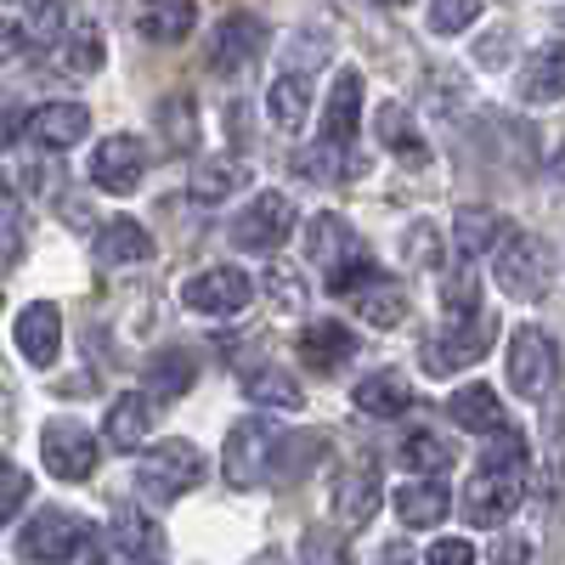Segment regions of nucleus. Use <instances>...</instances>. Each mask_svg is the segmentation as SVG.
Returning a JSON list of instances; mask_svg holds the SVG:
<instances>
[{
  "instance_id": "nucleus-27",
  "label": "nucleus",
  "mask_w": 565,
  "mask_h": 565,
  "mask_svg": "<svg viewBox=\"0 0 565 565\" xmlns=\"http://www.w3.org/2000/svg\"><path fill=\"white\" fill-rule=\"evenodd\" d=\"M452 418L463 424L469 436H498L503 430V402H498V391L492 385H463V391H452Z\"/></svg>"
},
{
  "instance_id": "nucleus-18",
  "label": "nucleus",
  "mask_w": 565,
  "mask_h": 565,
  "mask_svg": "<svg viewBox=\"0 0 565 565\" xmlns=\"http://www.w3.org/2000/svg\"><path fill=\"white\" fill-rule=\"evenodd\" d=\"M356 356V334L345 322H311V328H300V362L306 367H317V373H340L345 362Z\"/></svg>"
},
{
  "instance_id": "nucleus-19",
  "label": "nucleus",
  "mask_w": 565,
  "mask_h": 565,
  "mask_svg": "<svg viewBox=\"0 0 565 565\" xmlns=\"http://www.w3.org/2000/svg\"><path fill=\"white\" fill-rule=\"evenodd\" d=\"M380 509V463H351L334 487V514L340 526H367Z\"/></svg>"
},
{
  "instance_id": "nucleus-51",
  "label": "nucleus",
  "mask_w": 565,
  "mask_h": 565,
  "mask_svg": "<svg viewBox=\"0 0 565 565\" xmlns=\"http://www.w3.org/2000/svg\"><path fill=\"white\" fill-rule=\"evenodd\" d=\"M385 7H407V0H385Z\"/></svg>"
},
{
  "instance_id": "nucleus-9",
  "label": "nucleus",
  "mask_w": 565,
  "mask_h": 565,
  "mask_svg": "<svg viewBox=\"0 0 565 565\" xmlns=\"http://www.w3.org/2000/svg\"><path fill=\"white\" fill-rule=\"evenodd\" d=\"M40 458L57 481H90V469H97V436L74 418H52L40 430Z\"/></svg>"
},
{
  "instance_id": "nucleus-42",
  "label": "nucleus",
  "mask_w": 565,
  "mask_h": 565,
  "mask_svg": "<svg viewBox=\"0 0 565 565\" xmlns=\"http://www.w3.org/2000/svg\"><path fill=\"white\" fill-rule=\"evenodd\" d=\"M430 90H436V114H452L458 103H469V85H463V74L458 79H447V74H430Z\"/></svg>"
},
{
  "instance_id": "nucleus-30",
  "label": "nucleus",
  "mask_w": 565,
  "mask_h": 565,
  "mask_svg": "<svg viewBox=\"0 0 565 565\" xmlns=\"http://www.w3.org/2000/svg\"><path fill=\"white\" fill-rule=\"evenodd\" d=\"M108 543L125 554V559H159V548H164V537H159V526L148 521L141 509H119L114 514V526H108Z\"/></svg>"
},
{
  "instance_id": "nucleus-22",
  "label": "nucleus",
  "mask_w": 565,
  "mask_h": 565,
  "mask_svg": "<svg viewBox=\"0 0 565 565\" xmlns=\"http://www.w3.org/2000/svg\"><path fill=\"white\" fill-rule=\"evenodd\" d=\"M367 418H402L407 407H413V385H407V373H396V367H380V373H367V380L356 385V396H351Z\"/></svg>"
},
{
  "instance_id": "nucleus-13",
  "label": "nucleus",
  "mask_w": 565,
  "mask_h": 565,
  "mask_svg": "<svg viewBox=\"0 0 565 565\" xmlns=\"http://www.w3.org/2000/svg\"><path fill=\"white\" fill-rule=\"evenodd\" d=\"M367 249H362V238L351 232V221L345 215H311L306 221V260L311 266H322V277L328 271H340V266H351V260H362Z\"/></svg>"
},
{
  "instance_id": "nucleus-39",
  "label": "nucleus",
  "mask_w": 565,
  "mask_h": 565,
  "mask_svg": "<svg viewBox=\"0 0 565 565\" xmlns=\"http://www.w3.org/2000/svg\"><path fill=\"white\" fill-rule=\"evenodd\" d=\"M481 18V0H430V29L436 34H463Z\"/></svg>"
},
{
  "instance_id": "nucleus-36",
  "label": "nucleus",
  "mask_w": 565,
  "mask_h": 565,
  "mask_svg": "<svg viewBox=\"0 0 565 565\" xmlns=\"http://www.w3.org/2000/svg\"><path fill=\"white\" fill-rule=\"evenodd\" d=\"M441 311H447V322H463V317H481V282H476V271H469V260L441 282Z\"/></svg>"
},
{
  "instance_id": "nucleus-25",
  "label": "nucleus",
  "mask_w": 565,
  "mask_h": 565,
  "mask_svg": "<svg viewBox=\"0 0 565 565\" xmlns=\"http://www.w3.org/2000/svg\"><path fill=\"white\" fill-rule=\"evenodd\" d=\"M447 509H452V492H447L436 476L407 481V487L396 492V514H402V526H441V521H447Z\"/></svg>"
},
{
  "instance_id": "nucleus-35",
  "label": "nucleus",
  "mask_w": 565,
  "mask_h": 565,
  "mask_svg": "<svg viewBox=\"0 0 565 565\" xmlns=\"http://www.w3.org/2000/svg\"><path fill=\"white\" fill-rule=\"evenodd\" d=\"M413 476H441V469H452V447L441 441V436H430V430H413V436H402V452H396Z\"/></svg>"
},
{
  "instance_id": "nucleus-26",
  "label": "nucleus",
  "mask_w": 565,
  "mask_h": 565,
  "mask_svg": "<svg viewBox=\"0 0 565 565\" xmlns=\"http://www.w3.org/2000/svg\"><path fill=\"white\" fill-rule=\"evenodd\" d=\"M521 97L526 103H559L565 97V40H548L543 52H532L521 74Z\"/></svg>"
},
{
  "instance_id": "nucleus-38",
  "label": "nucleus",
  "mask_w": 565,
  "mask_h": 565,
  "mask_svg": "<svg viewBox=\"0 0 565 565\" xmlns=\"http://www.w3.org/2000/svg\"><path fill=\"white\" fill-rule=\"evenodd\" d=\"M402 260H407V266H436V260H441V232H436L430 221H413V226L402 232Z\"/></svg>"
},
{
  "instance_id": "nucleus-21",
  "label": "nucleus",
  "mask_w": 565,
  "mask_h": 565,
  "mask_svg": "<svg viewBox=\"0 0 565 565\" xmlns=\"http://www.w3.org/2000/svg\"><path fill=\"white\" fill-rule=\"evenodd\" d=\"M148 430H153V402L141 396V391H125V396H114V407H108V424H103L108 447H114V452H136L141 441H148Z\"/></svg>"
},
{
  "instance_id": "nucleus-34",
  "label": "nucleus",
  "mask_w": 565,
  "mask_h": 565,
  "mask_svg": "<svg viewBox=\"0 0 565 565\" xmlns=\"http://www.w3.org/2000/svg\"><path fill=\"white\" fill-rule=\"evenodd\" d=\"M498 238H503V221L492 215V210H481V204H469V210H458V255L463 260H476V255H487V249H498Z\"/></svg>"
},
{
  "instance_id": "nucleus-41",
  "label": "nucleus",
  "mask_w": 565,
  "mask_h": 565,
  "mask_svg": "<svg viewBox=\"0 0 565 565\" xmlns=\"http://www.w3.org/2000/svg\"><path fill=\"white\" fill-rule=\"evenodd\" d=\"M23 503H29V476H23V463L0 458V526H7Z\"/></svg>"
},
{
  "instance_id": "nucleus-28",
  "label": "nucleus",
  "mask_w": 565,
  "mask_h": 565,
  "mask_svg": "<svg viewBox=\"0 0 565 565\" xmlns=\"http://www.w3.org/2000/svg\"><path fill=\"white\" fill-rule=\"evenodd\" d=\"M193 380H199V362H193V351L170 345V351L148 356V391H153L159 402H175V396H186V391H193Z\"/></svg>"
},
{
  "instance_id": "nucleus-47",
  "label": "nucleus",
  "mask_w": 565,
  "mask_h": 565,
  "mask_svg": "<svg viewBox=\"0 0 565 565\" xmlns=\"http://www.w3.org/2000/svg\"><path fill=\"white\" fill-rule=\"evenodd\" d=\"M18 136H29V114H18V108H0V148H12Z\"/></svg>"
},
{
  "instance_id": "nucleus-14",
  "label": "nucleus",
  "mask_w": 565,
  "mask_h": 565,
  "mask_svg": "<svg viewBox=\"0 0 565 565\" xmlns=\"http://www.w3.org/2000/svg\"><path fill=\"white\" fill-rule=\"evenodd\" d=\"M356 130H362V74L356 68H340L334 90H328V108H322V148L351 153Z\"/></svg>"
},
{
  "instance_id": "nucleus-48",
  "label": "nucleus",
  "mask_w": 565,
  "mask_h": 565,
  "mask_svg": "<svg viewBox=\"0 0 565 565\" xmlns=\"http://www.w3.org/2000/svg\"><path fill=\"white\" fill-rule=\"evenodd\" d=\"M503 45H509V29H503V34H492V40L481 45V63H487V68H503Z\"/></svg>"
},
{
  "instance_id": "nucleus-40",
  "label": "nucleus",
  "mask_w": 565,
  "mask_h": 565,
  "mask_svg": "<svg viewBox=\"0 0 565 565\" xmlns=\"http://www.w3.org/2000/svg\"><path fill=\"white\" fill-rule=\"evenodd\" d=\"M159 125H164V136L175 141V148H193V136H199V114H193V103H186V97H170V103L159 108Z\"/></svg>"
},
{
  "instance_id": "nucleus-2",
  "label": "nucleus",
  "mask_w": 565,
  "mask_h": 565,
  "mask_svg": "<svg viewBox=\"0 0 565 565\" xmlns=\"http://www.w3.org/2000/svg\"><path fill=\"white\" fill-rule=\"evenodd\" d=\"M492 271H498V289L509 300H537L554 277V249L537 238V232L521 226H503V238L492 249Z\"/></svg>"
},
{
  "instance_id": "nucleus-32",
  "label": "nucleus",
  "mask_w": 565,
  "mask_h": 565,
  "mask_svg": "<svg viewBox=\"0 0 565 565\" xmlns=\"http://www.w3.org/2000/svg\"><path fill=\"white\" fill-rule=\"evenodd\" d=\"M103 57H108V40L90 29V23H79L68 40H57V68L63 74H74V79H85V74H97L103 68Z\"/></svg>"
},
{
  "instance_id": "nucleus-11",
  "label": "nucleus",
  "mask_w": 565,
  "mask_h": 565,
  "mask_svg": "<svg viewBox=\"0 0 565 565\" xmlns=\"http://www.w3.org/2000/svg\"><path fill=\"white\" fill-rule=\"evenodd\" d=\"M260 52H266V23L255 12H232L210 40V68L215 74H244Z\"/></svg>"
},
{
  "instance_id": "nucleus-33",
  "label": "nucleus",
  "mask_w": 565,
  "mask_h": 565,
  "mask_svg": "<svg viewBox=\"0 0 565 565\" xmlns=\"http://www.w3.org/2000/svg\"><path fill=\"white\" fill-rule=\"evenodd\" d=\"M373 130H380V141L396 153V159H424V136H418V119L402 108V103H385L380 114H373Z\"/></svg>"
},
{
  "instance_id": "nucleus-10",
  "label": "nucleus",
  "mask_w": 565,
  "mask_h": 565,
  "mask_svg": "<svg viewBox=\"0 0 565 565\" xmlns=\"http://www.w3.org/2000/svg\"><path fill=\"white\" fill-rule=\"evenodd\" d=\"M148 175V148L136 136H103L90 153V181L103 193H136V181Z\"/></svg>"
},
{
  "instance_id": "nucleus-46",
  "label": "nucleus",
  "mask_w": 565,
  "mask_h": 565,
  "mask_svg": "<svg viewBox=\"0 0 565 565\" xmlns=\"http://www.w3.org/2000/svg\"><path fill=\"white\" fill-rule=\"evenodd\" d=\"M295 282H300V277H295V271H282V266L266 271V289H271V300H282V306H300V289H295Z\"/></svg>"
},
{
  "instance_id": "nucleus-8",
  "label": "nucleus",
  "mask_w": 565,
  "mask_h": 565,
  "mask_svg": "<svg viewBox=\"0 0 565 565\" xmlns=\"http://www.w3.org/2000/svg\"><path fill=\"white\" fill-rule=\"evenodd\" d=\"M255 300V277L244 266H204L199 277L181 282V306L204 317H238Z\"/></svg>"
},
{
  "instance_id": "nucleus-7",
  "label": "nucleus",
  "mask_w": 565,
  "mask_h": 565,
  "mask_svg": "<svg viewBox=\"0 0 565 565\" xmlns=\"http://www.w3.org/2000/svg\"><path fill=\"white\" fill-rule=\"evenodd\" d=\"M559 373V356H554V340L543 334V328H514L509 334V391L526 396V402H543L548 385Z\"/></svg>"
},
{
  "instance_id": "nucleus-17",
  "label": "nucleus",
  "mask_w": 565,
  "mask_h": 565,
  "mask_svg": "<svg viewBox=\"0 0 565 565\" xmlns=\"http://www.w3.org/2000/svg\"><path fill=\"white\" fill-rule=\"evenodd\" d=\"M345 300H351V306H356V317H362V322H373V328H402V317H407V289H402V282H396L391 271L362 277Z\"/></svg>"
},
{
  "instance_id": "nucleus-23",
  "label": "nucleus",
  "mask_w": 565,
  "mask_h": 565,
  "mask_svg": "<svg viewBox=\"0 0 565 565\" xmlns=\"http://www.w3.org/2000/svg\"><path fill=\"white\" fill-rule=\"evenodd\" d=\"M148 255H153V238H148V226H141V221H130V215L103 221V232H97V260L103 266H136Z\"/></svg>"
},
{
  "instance_id": "nucleus-20",
  "label": "nucleus",
  "mask_w": 565,
  "mask_h": 565,
  "mask_svg": "<svg viewBox=\"0 0 565 565\" xmlns=\"http://www.w3.org/2000/svg\"><path fill=\"white\" fill-rule=\"evenodd\" d=\"M193 23H199L193 0H141V7H136V34L153 40V45L186 40V34H193Z\"/></svg>"
},
{
  "instance_id": "nucleus-1",
  "label": "nucleus",
  "mask_w": 565,
  "mask_h": 565,
  "mask_svg": "<svg viewBox=\"0 0 565 565\" xmlns=\"http://www.w3.org/2000/svg\"><path fill=\"white\" fill-rule=\"evenodd\" d=\"M526 498V436L498 430L487 458L476 463V476L463 487V521L469 526H503Z\"/></svg>"
},
{
  "instance_id": "nucleus-49",
  "label": "nucleus",
  "mask_w": 565,
  "mask_h": 565,
  "mask_svg": "<svg viewBox=\"0 0 565 565\" xmlns=\"http://www.w3.org/2000/svg\"><path fill=\"white\" fill-rule=\"evenodd\" d=\"M18 210V193H12V175L0 170V215H12Z\"/></svg>"
},
{
  "instance_id": "nucleus-45",
  "label": "nucleus",
  "mask_w": 565,
  "mask_h": 565,
  "mask_svg": "<svg viewBox=\"0 0 565 565\" xmlns=\"http://www.w3.org/2000/svg\"><path fill=\"white\" fill-rule=\"evenodd\" d=\"M23 40H29V34H23V23L0 12V63H12V57L23 52Z\"/></svg>"
},
{
  "instance_id": "nucleus-29",
  "label": "nucleus",
  "mask_w": 565,
  "mask_h": 565,
  "mask_svg": "<svg viewBox=\"0 0 565 565\" xmlns=\"http://www.w3.org/2000/svg\"><path fill=\"white\" fill-rule=\"evenodd\" d=\"M244 396H249L255 407H282V413H300V407H306V391H300L282 367H271V362H260V367L244 373Z\"/></svg>"
},
{
  "instance_id": "nucleus-6",
  "label": "nucleus",
  "mask_w": 565,
  "mask_h": 565,
  "mask_svg": "<svg viewBox=\"0 0 565 565\" xmlns=\"http://www.w3.org/2000/svg\"><path fill=\"white\" fill-rule=\"evenodd\" d=\"M295 226H300V210H295L289 193H255V199L238 210V221H232L226 238L238 244L244 255H271Z\"/></svg>"
},
{
  "instance_id": "nucleus-4",
  "label": "nucleus",
  "mask_w": 565,
  "mask_h": 565,
  "mask_svg": "<svg viewBox=\"0 0 565 565\" xmlns=\"http://www.w3.org/2000/svg\"><path fill=\"white\" fill-rule=\"evenodd\" d=\"M226 481L249 492V487H266L271 481V469L282 463V436H277V424L266 418H238L232 424V436H226Z\"/></svg>"
},
{
  "instance_id": "nucleus-43",
  "label": "nucleus",
  "mask_w": 565,
  "mask_h": 565,
  "mask_svg": "<svg viewBox=\"0 0 565 565\" xmlns=\"http://www.w3.org/2000/svg\"><path fill=\"white\" fill-rule=\"evenodd\" d=\"M424 565H476V548H469L463 537H441V543H430Z\"/></svg>"
},
{
  "instance_id": "nucleus-15",
  "label": "nucleus",
  "mask_w": 565,
  "mask_h": 565,
  "mask_svg": "<svg viewBox=\"0 0 565 565\" xmlns=\"http://www.w3.org/2000/svg\"><path fill=\"white\" fill-rule=\"evenodd\" d=\"M90 136V108L85 103H45L29 114V141L45 153H68Z\"/></svg>"
},
{
  "instance_id": "nucleus-5",
  "label": "nucleus",
  "mask_w": 565,
  "mask_h": 565,
  "mask_svg": "<svg viewBox=\"0 0 565 565\" xmlns=\"http://www.w3.org/2000/svg\"><path fill=\"white\" fill-rule=\"evenodd\" d=\"M90 543H97V532H90V521H79L74 509H40L34 521L18 532V554L34 559V565H68Z\"/></svg>"
},
{
  "instance_id": "nucleus-3",
  "label": "nucleus",
  "mask_w": 565,
  "mask_h": 565,
  "mask_svg": "<svg viewBox=\"0 0 565 565\" xmlns=\"http://www.w3.org/2000/svg\"><path fill=\"white\" fill-rule=\"evenodd\" d=\"M199 481H204V452L193 441H159V447L141 452V463H136V487H141L148 503H175V498L193 492Z\"/></svg>"
},
{
  "instance_id": "nucleus-12",
  "label": "nucleus",
  "mask_w": 565,
  "mask_h": 565,
  "mask_svg": "<svg viewBox=\"0 0 565 565\" xmlns=\"http://www.w3.org/2000/svg\"><path fill=\"white\" fill-rule=\"evenodd\" d=\"M12 340H18L23 362H34V367H52V362L63 356V311H57L52 300H34V306H23V311H18V322H12Z\"/></svg>"
},
{
  "instance_id": "nucleus-16",
  "label": "nucleus",
  "mask_w": 565,
  "mask_h": 565,
  "mask_svg": "<svg viewBox=\"0 0 565 565\" xmlns=\"http://www.w3.org/2000/svg\"><path fill=\"white\" fill-rule=\"evenodd\" d=\"M487 345H492V322L487 317H469V328L452 322L447 334H436L430 345H424V367H430V373H452L463 362H481Z\"/></svg>"
},
{
  "instance_id": "nucleus-52",
  "label": "nucleus",
  "mask_w": 565,
  "mask_h": 565,
  "mask_svg": "<svg viewBox=\"0 0 565 565\" xmlns=\"http://www.w3.org/2000/svg\"><path fill=\"white\" fill-rule=\"evenodd\" d=\"M130 565H153V559H130Z\"/></svg>"
},
{
  "instance_id": "nucleus-44",
  "label": "nucleus",
  "mask_w": 565,
  "mask_h": 565,
  "mask_svg": "<svg viewBox=\"0 0 565 565\" xmlns=\"http://www.w3.org/2000/svg\"><path fill=\"white\" fill-rule=\"evenodd\" d=\"M492 565H532V543L526 537H498L492 543Z\"/></svg>"
},
{
  "instance_id": "nucleus-50",
  "label": "nucleus",
  "mask_w": 565,
  "mask_h": 565,
  "mask_svg": "<svg viewBox=\"0 0 565 565\" xmlns=\"http://www.w3.org/2000/svg\"><path fill=\"white\" fill-rule=\"evenodd\" d=\"M249 565H282V554H260V559H249Z\"/></svg>"
},
{
  "instance_id": "nucleus-37",
  "label": "nucleus",
  "mask_w": 565,
  "mask_h": 565,
  "mask_svg": "<svg viewBox=\"0 0 565 565\" xmlns=\"http://www.w3.org/2000/svg\"><path fill=\"white\" fill-rule=\"evenodd\" d=\"M63 23H68V0H34L23 34H29L34 45H57V40H63Z\"/></svg>"
},
{
  "instance_id": "nucleus-31",
  "label": "nucleus",
  "mask_w": 565,
  "mask_h": 565,
  "mask_svg": "<svg viewBox=\"0 0 565 565\" xmlns=\"http://www.w3.org/2000/svg\"><path fill=\"white\" fill-rule=\"evenodd\" d=\"M266 114H271L277 130H300L306 114H311V85H306V74H277L271 90H266Z\"/></svg>"
},
{
  "instance_id": "nucleus-24",
  "label": "nucleus",
  "mask_w": 565,
  "mask_h": 565,
  "mask_svg": "<svg viewBox=\"0 0 565 565\" xmlns=\"http://www.w3.org/2000/svg\"><path fill=\"white\" fill-rule=\"evenodd\" d=\"M244 186H249V164H238V159H199L186 193H193L199 204H226L232 193H244Z\"/></svg>"
}]
</instances>
